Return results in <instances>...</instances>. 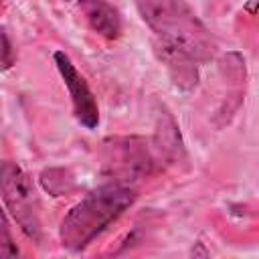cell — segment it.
I'll list each match as a JSON object with an SVG mask.
<instances>
[{"instance_id":"6da1fadb","label":"cell","mask_w":259,"mask_h":259,"mask_svg":"<svg viewBox=\"0 0 259 259\" xmlns=\"http://www.w3.org/2000/svg\"><path fill=\"white\" fill-rule=\"evenodd\" d=\"M140 16L154 32V49L166 65L172 81L180 89H190L198 81V67L212 57L214 42L184 2L146 0L136 4Z\"/></svg>"},{"instance_id":"7a4b0ae2","label":"cell","mask_w":259,"mask_h":259,"mask_svg":"<svg viewBox=\"0 0 259 259\" xmlns=\"http://www.w3.org/2000/svg\"><path fill=\"white\" fill-rule=\"evenodd\" d=\"M136 200V190L130 184L109 182L91 190L77 202L61 221L59 237L65 249H85L101 231L107 229Z\"/></svg>"},{"instance_id":"3957f363","label":"cell","mask_w":259,"mask_h":259,"mask_svg":"<svg viewBox=\"0 0 259 259\" xmlns=\"http://www.w3.org/2000/svg\"><path fill=\"white\" fill-rule=\"evenodd\" d=\"M0 196L24 235L40 241V202L30 176L16 162H0Z\"/></svg>"},{"instance_id":"277c9868","label":"cell","mask_w":259,"mask_h":259,"mask_svg":"<svg viewBox=\"0 0 259 259\" xmlns=\"http://www.w3.org/2000/svg\"><path fill=\"white\" fill-rule=\"evenodd\" d=\"M103 146V166L111 176H117L121 184L150 174L156 166L154 152L144 138H113Z\"/></svg>"},{"instance_id":"5b68a950","label":"cell","mask_w":259,"mask_h":259,"mask_svg":"<svg viewBox=\"0 0 259 259\" xmlns=\"http://www.w3.org/2000/svg\"><path fill=\"white\" fill-rule=\"evenodd\" d=\"M55 59V65L69 89V95H71V101H73V111H75V117L79 119V123L87 130H95L97 123H99V109H97V103H95V97L87 85V81L81 77V73L75 69V65L71 63V59L63 53V51H57L53 55Z\"/></svg>"},{"instance_id":"8992f818","label":"cell","mask_w":259,"mask_h":259,"mask_svg":"<svg viewBox=\"0 0 259 259\" xmlns=\"http://www.w3.org/2000/svg\"><path fill=\"white\" fill-rule=\"evenodd\" d=\"M87 24L101 36L105 38H117L121 32V16L117 12L115 6L107 4V2H99V0H91V2H81L79 4Z\"/></svg>"},{"instance_id":"52a82bcc","label":"cell","mask_w":259,"mask_h":259,"mask_svg":"<svg viewBox=\"0 0 259 259\" xmlns=\"http://www.w3.org/2000/svg\"><path fill=\"white\" fill-rule=\"evenodd\" d=\"M40 182L45 186V190H49L53 196H61L65 192H69L73 188V178L67 170L61 168H53V170H45L40 174Z\"/></svg>"},{"instance_id":"ba28073f","label":"cell","mask_w":259,"mask_h":259,"mask_svg":"<svg viewBox=\"0 0 259 259\" xmlns=\"http://www.w3.org/2000/svg\"><path fill=\"white\" fill-rule=\"evenodd\" d=\"M0 259H22L20 249L12 237L8 219L2 208H0Z\"/></svg>"},{"instance_id":"9c48e42d","label":"cell","mask_w":259,"mask_h":259,"mask_svg":"<svg viewBox=\"0 0 259 259\" xmlns=\"http://www.w3.org/2000/svg\"><path fill=\"white\" fill-rule=\"evenodd\" d=\"M14 65V49L4 30H0V71H6Z\"/></svg>"}]
</instances>
